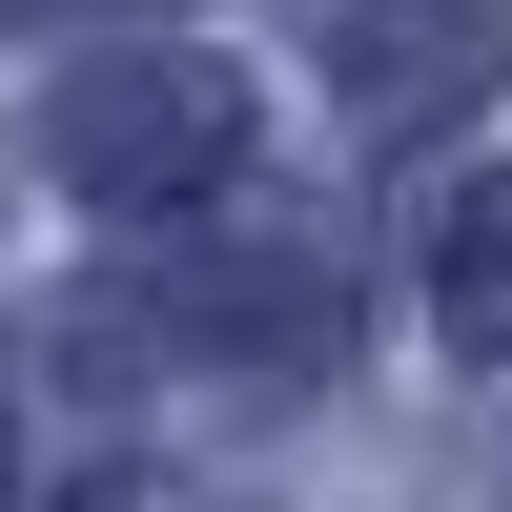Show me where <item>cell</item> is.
Returning <instances> with one entry per match:
<instances>
[{"instance_id": "277c9868", "label": "cell", "mask_w": 512, "mask_h": 512, "mask_svg": "<svg viewBox=\"0 0 512 512\" xmlns=\"http://www.w3.org/2000/svg\"><path fill=\"white\" fill-rule=\"evenodd\" d=\"M431 328H451V349H492V369H512V164H492V185H451V205H431Z\"/></svg>"}, {"instance_id": "7a4b0ae2", "label": "cell", "mask_w": 512, "mask_h": 512, "mask_svg": "<svg viewBox=\"0 0 512 512\" xmlns=\"http://www.w3.org/2000/svg\"><path fill=\"white\" fill-rule=\"evenodd\" d=\"M328 21V82L369 123H472L512 82V0H308Z\"/></svg>"}, {"instance_id": "3957f363", "label": "cell", "mask_w": 512, "mask_h": 512, "mask_svg": "<svg viewBox=\"0 0 512 512\" xmlns=\"http://www.w3.org/2000/svg\"><path fill=\"white\" fill-rule=\"evenodd\" d=\"M185 308V349H226V369H328V287L308 267H205V287H164Z\"/></svg>"}, {"instance_id": "8992f818", "label": "cell", "mask_w": 512, "mask_h": 512, "mask_svg": "<svg viewBox=\"0 0 512 512\" xmlns=\"http://www.w3.org/2000/svg\"><path fill=\"white\" fill-rule=\"evenodd\" d=\"M0 21H164V0H0Z\"/></svg>"}, {"instance_id": "6da1fadb", "label": "cell", "mask_w": 512, "mask_h": 512, "mask_svg": "<svg viewBox=\"0 0 512 512\" xmlns=\"http://www.w3.org/2000/svg\"><path fill=\"white\" fill-rule=\"evenodd\" d=\"M41 164H62L103 226H185V205L246 185V82L205 62V41H123V62H82L62 103H41Z\"/></svg>"}, {"instance_id": "5b68a950", "label": "cell", "mask_w": 512, "mask_h": 512, "mask_svg": "<svg viewBox=\"0 0 512 512\" xmlns=\"http://www.w3.org/2000/svg\"><path fill=\"white\" fill-rule=\"evenodd\" d=\"M82 512H226V492H185V472H103Z\"/></svg>"}]
</instances>
